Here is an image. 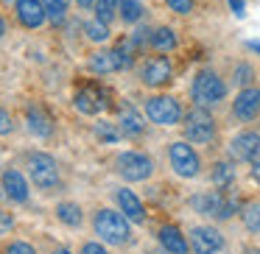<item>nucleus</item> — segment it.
<instances>
[{
    "label": "nucleus",
    "instance_id": "nucleus-22",
    "mask_svg": "<svg viewBox=\"0 0 260 254\" xmlns=\"http://www.w3.org/2000/svg\"><path fill=\"white\" fill-rule=\"evenodd\" d=\"M56 218L62 221L64 226H81V221H84V212H81V207L79 204H73V201H62V204H56Z\"/></svg>",
    "mask_w": 260,
    "mask_h": 254
},
{
    "label": "nucleus",
    "instance_id": "nucleus-1",
    "mask_svg": "<svg viewBox=\"0 0 260 254\" xmlns=\"http://www.w3.org/2000/svg\"><path fill=\"white\" fill-rule=\"evenodd\" d=\"M129 224L132 221L120 209L101 207L92 215V232L104 243H109V246H126V243H132V226Z\"/></svg>",
    "mask_w": 260,
    "mask_h": 254
},
{
    "label": "nucleus",
    "instance_id": "nucleus-12",
    "mask_svg": "<svg viewBox=\"0 0 260 254\" xmlns=\"http://www.w3.org/2000/svg\"><path fill=\"white\" fill-rule=\"evenodd\" d=\"M226 148H230V157L235 162H260V131H238Z\"/></svg>",
    "mask_w": 260,
    "mask_h": 254
},
{
    "label": "nucleus",
    "instance_id": "nucleus-21",
    "mask_svg": "<svg viewBox=\"0 0 260 254\" xmlns=\"http://www.w3.org/2000/svg\"><path fill=\"white\" fill-rule=\"evenodd\" d=\"M148 45L154 48V51H159V53H165V51H174L176 48V31L174 28H154V31H148Z\"/></svg>",
    "mask_w": 260,
    "mask_h": 254
},
{
    "label": "nucleus",
    "instance_id": "nucleus-4",
    "mask_svg": "<svg viewBox=\"0 0 260 254\" xmlns=\"http://www.w3.org/2000/svg\"><path fill=\"white\" fill-rule=\"evenodd\" d=\"M182 131H185V140L193 146H213L215 137H218V123H215L210 109L193 106L182 118Z\"/></svg>",
    "mask_w": 260,
    "mask_h": 254
},
{
    "label": "nucleus",
    "instance_id": "nucleus-9",
    "mask_svg": "<svg viewBox=\"0 0 260 254\" xmlns=\"http://www.w3.org/2000/svg\"><path fill=\"white\" fill-rule=\"evenodd\" d=\"M187 243H190V254H221L226 246L224 235L218 226L199 224L187 232Z\"/></svg>",
    "mask_w": 260,
    "mask_h": 254
},
{
    "label": "nucleus",
    "instance_id": "nucleus-8",
    "mask_svg": "<svg viewBox=\"0 0 260 254\" xmlns=\"http://www.w3.org/2000/svg\"><path fill=\"white\" fill-rule=\"evenodd\" d=\"M115 170L126 182H146L154 176V159L143 151H123L115 159Z\"/></svg>",
    "mask_w": 260,
    "mask_h": 254
},
{
    "label": "nucleus",
    "instance_id": "nucleus-30",
    "mask_svg": "<svg viewBox=\"0 0 260 254\" xmlns=\"http://www.w3.org/2000/svg\"><path fill=\"white\" fill-rule=\"evenodd\" d=\"M252 79H254L252 67H249L246 62H241V64L235 67V84H241V87H249V84H252Z\"/></svg>",
    "mask_w": 260,
    "mask_h": 254
},
{
    "label": "nucleus",
    "instance_id": "nucleus-10",
    "mask_svg": "<svg viewBox=\"0 0 260 254\" xmlns=\"http://www.w3.org/2000/svg\"><path fill=\"white\" fill-rule=\"evenodd\" d=\"M140 84L151 87V90H162L174 81V64L168 56H148L140 64Z\"/></svg>",
    "mask_w": 260,
    "mask_h": 254
},
{
    "label": "nucleus",
    "instance_id": "nucleus-33",
    "mask_svg": "<svg viewBox=\"0 0 260 254\" xmlns=\"http://www.w3.org/2000/svg\"><path fill=\"white\" fill-rule=\"evenodd\" d=\"M171 6V12H176V14H190L193 12V0H165Z\"/></svg>",
    "mask_w": 260,
    "mask_h": 254
},
{
    "label": "nucleus",
    "instance_id": "nucleus-25",
    "mask_svg": "<svg viewBox=\"0 0 260 254\" xmlns=\"http://www.w3.org/2000/svg\"><path fill=\"white\" fill-rule=\"evenodd\" d=\"M42 6H45V14L53 25H62L64 17H68L70 0H42Z\"/></svg>",
    "mask_w": 260,
    "mask_h": 254
},
{
    "label": "nucleus",
    "instance_id": "nucleus-3",
    "mask_svg": "<svg viewBox=\"0 0 260 254\" xmlns=\"http://www.w3.org/2000/svg\"><path fill=\"white\" fill-rule=\"evenodd\" d=\"M190 207L193 212L204 215V218H213V221H230L232 215L238 212V201L224 190H202L190 198Z\"/></svg>",
    "mask_w": 260,
    "mask_h": 254
},
{
    "label": "nucleus",
    "instance_id": "nucleus-32",
    "mask_svg": "<svg viewBox=\"0 0 260 254\" xmlns=\"http://www.w3.org/2000/svg\"><path fill=\"white\" fill-rule=\"evenodd\" d=\"M12 131H14V120H12V115H9L6 109L0 106V137L12 134Z\"/></svg>",
    "mask_w": 260,
    "mask_h": 254
},
{
    "label": "nucleus",
    "instance_id": "nucleus-28",
    "mask_svg": "<svg viewBox=\"0 0 260 254\" xmlns=\"http://www.w3.org/2000/svg\"><path fill=\"white\" fill-rule=\"evenodd\" d=\"M84 34H87V40H92V42H107L109 40V28L101 20H90V23L84 25Z\"/></svg>",
    "mask_w": 260,
    "mask_h": 254
},
{
    "label": "nucleus",
    "instance_id": "nucleus-18",
    "mask_svg": "<svg viewBox=\"0 0 260 254\" xmlns=\"http://www.w3.org/2000/svg\"><path fill=\"white\" fill-rule=\"evenodd\" d=\"M25 126L34 137H51L53 134V120L42 106H28L25 109Z\"/></svg>",
    "mask_w": 260,
    "mask_h": 254
},
{
    "label": "nucleus",
    "instance_id": "nucleus-7",
    "mask_svg": "<svg viewBox=\"0 0 260 254\" xmlns=\"http://www.w3.org/2000/svg\"><path fill=\"white\" fill-rule=\"evenodd\" d=\"M28 176H31V182H34V187L37 190H45V193H51V190H56L59 187V165H56V159L51 157V154H42V151H37V154H28Z\"/></svg>",
    "mask_w": 260,
    "mask_h": 254
},
{
    "label": "nucleus",
    "instance_id": "nucleus-2",
    "mask_svg": "<svg viewBox=\"0 0 260 254\" xmlns=\"http://www.w3.org/2000/svg\"><path fill=\"white\" fill-rule=\"evenodd\" d=\"M226 95V84L213 67H202L190 81V98L196 106H204V109H213L224 101Z\"/></svg>",
    "mask_w": 260,
    "mask_h": 254
},
{
    "label": "nucleus",
    "instance_id": "nucleus-16",
    "mask_svg": "<svg viewBox=\"0 0 260 254\" xmlns=\"http://www.w3.org/2000/svg\"><path fill=\"white\" fill-rule=\"evenodd\" d=\"M112 196H115V204L120 207V212H123L132 224H146V207H143V201L135 193L126 190V187H118Z\"/></svg>",
    "mask_w": 260,
    "mask_h": 254
},
{
    "label": "nucleus",
    "instance_id": "nucleus-27",
    "mask_svg": "<svg viewBox=\"0 0 260 254\" xmlns=\"http://www.w3.org/2000/svg\"><path fill=\"white\" fill-rule=\"evenodd\" d=\"M118 3L120 0H95V20H101V23H112L115 14H118Z\"/></svg>",
    "mask_w": 260,
    "mask_h": 254
},
{
    "label": "nucleus",
    "instance_id": "nucleus-37",
    "mask_svg": "<svg viewBox=\"0 0 260 254\" xmlns=\"http://www.w3.org/2000/svg\"><path fill=\"white\" fill-rule=\"evenodd\" d=\"M76 3H79L81 9H92V6H95V0H76Z\"/></svg>",
    "mask_w": 260,
    "mask_h": 254
},
{
    "label": "nucleus",
    "instance_id": "nucleus-38",
    "mask_svg": "<svg viewBox=\"0 0 260 254\" xmlns=\"http://www.w3.org/2000/svg\"><path fill=\"white\" fill-rule=\"evenodd\" d=\"M232 3V9H235V12H243V0H230Z\"/></svg>",
    "mask_w": 260,
    "mask_h": 254
},
{
    "label": "nucleus",
    "instance_id": "nucleus-20",
    "mask_svg": "<svg viewBox=\"0 0 260 254\" xmlns=\"http://www.w3.org/2000/svg\"><path fill=\"white\" fill-rule=\"evenodd\" d=\"M76 109H79L81 115H98L104 109V101H101V95H98L95 90L84 87V90L76 92Z\"/></svg>",
    "mask_w": 260,
    "mask_h": 254
},
{
    "label": "nucleus",
    "instance_id": "nucleus-23",
    "mask_svg": "<svg viewBox=\"0 0 260 254\" xmlns=\"http://www.w3.org/2000/svg\"><path fill=\"white\" fill-rule=\"evenodd\" d=\"M210 182H213L215 187H230L232 182H235V165L232 162H215L213 170H210Z\"/></svg>",
    "mask_w": 260,
    "mask_h": 254
},
{
    "label": "nucleus",
    "instance_id": "nucleus-36",
    "mask_svg": "<svg viewBox=\"0 0 260 254\" xmlns=\"http://www.w3.org/2000/svg\"><path fill=\"white\" fill-rule=\"evenodd\" d=\"M252 179L260 185V162H252Z\"/></svg>",
    "mask_w": 260,
    "mask_h": 254
},
{
    "label": "nucleus",
    "instance_id": "nucleus-39",
    "mask_svg": "<svg viewBox=\"0 0 260 254\" xmlns=\"http://www.w3.org/2000/svg\"><path fill=\"white\" fill-rule=\"evenodd\" d=\"M243 254H260V246H249V248H246V251H243Z\"/></svg>",
    "mask_w": 260,
    "mask_h": 254
},
{
    "label": "nucleus",
    "instance_id": "nucleus-11",
    "mask_svg": "<svg viewBox=\"0 0 260 254\" xmlns=\"http://www.w3.org/2000/svg\"><path fill=\"white\" fill-rule=\"evenodd\" d=\"M132 64V51L120 42L115 51H98L90 56V70L98 76H107V73H118V70H126Z\"/></svg>",
    "mask_w": 260,
    "mask_h": 254
},
{
    "label": "nucleus",
    "instance_id": "nucleus-26",
    "mask_svg": "<svg viewBox=\"0 0 260 254\" xmlns=\"http://www.w3.org/2000/svg\"><path fill=\"white\" fill-rule=\"evenodd\" d=\"M118 12H120V20L123 23H140V17H143V3L140 0H120L118 3Z\"/></svg>",
    "mask_w": 260,
    "mask_h": 254
},
{
    "label": "nucleus",
    "instance_id": "nucleus-35",
    "mask_svg": "<svg viewBox=\"0 0 260 254\" xmlns=\"http://www.w3.org/2000/svg\"><path fill=\"white\" fill-rule=\"evenodd\" d=\"M81 254H109V251L101 246V243H92L90 240V243H84V246H81Z\"/></svg>",
    "mask_w": 260,
    "mask_h": 254
},
{
    "label": "nucleus",
    "instance_id": "nucleus-41",
    "mask_svg": "<svg viewBox=\"0 0 260 254\" xmlns=\"http://www.w3.org/2000/svg\"><path fill=\"white\" fill-rule=\"evenodd\" d=\"M53 254H70V251H68V248H56Z\"/></svg>",
    "mask_w": 260,
    "mask_h": 254
},
{
    "label": "nucleus",
    "instance_id": "nucleus-34",
    "mask_svg": "<svg viewBox=\"0 0 260 254\" xmlns=\"http://www.w3.org/2000/svg\"><path fill=\"white\" fill-rule=\"evenodd\" d=\"M12 229H14V215L0 207V235H9Z\"/></svg>",
    "mask_w": 260,
    "mask_h": 254
},
{
    "label": "nucleus",
    "instance_id": "nucleus-6",
    "mask_svg": "<svg viewBox=\"0 0 260 254\" xmlns=\"http://www.w3.org/2000/svg\"><path fill=\"white\" fill-rule=\"evenodd\" d=\"M165 154H168L171 170H174L176 176H182V179H196V176L202 173V154L193 148V142L174 140V142H168Z\"/></svg>",
    "mask_w": 260,
    "mask_h": 254
},
{
    "label": "nucleus",
    "instance_id": "nucleus-29",
    "mask_svg": "<svg viewBox=\"0 0 260 254\" xmlns=\"http://www.w3.org/2000/svg\"><path fill=\"white\" fill-rule=\"evenodd\" d=\"M95 137L104 142H118L120 137H123V131H120V126L115 129V123H107V120H101V123L95 126Z\"/></svg>",
    "mask_w": 260,
    "mask_h": 254
},
{
    "label": "nucleus",
    "instance_id": "nucleus-5",
    "mask_svg": "<svg viewBox=\"0 0 260 254\" xmlns=\"http://www.w3.org/2000/svg\"><path fill=\"white\" fill-rule=\"evenodd\" d=\"M143 115L154 126H182L185 109H182L179 98L174 95H151L143 103Z\"/></svg>",
    "mask_w": 260,
    "mask_h": 254
},
{
    "label": "nucleus",
    "instance_id": "nucleus-17",
    "mask_svg": "<svg viewBox=\"0 0 260 254\" xmlns=\"http://www.w3.org/2000/svg\"><path fill=\"white\" fill-rule=\"evenodd\" d=\"M14 12H17V20L25 28H40L48 20L42 0H17V3H14Z\"/></svg>",
    "mask_w": 260,
    "mask_h": 254
},
{
    "label": "nucleus",
    "instance_id": "nucleus-19",
    "mask_svg": "<svg viewBox=\"0 0 260 254\" xmlns=\"http://www.w3.org/2000/svg\"><path fill=\"white\" fill-rule=\"evenodd\" d=\"M118 126H120V131H123L126 137H140L143 131H146V120H143V115L137 112L135 106H129V103H123V106H120Z\"/></svg>",
    "mask_w": 260,
    "mask_h": 254
},
{
    "label": "nucleus",
    "instance_id": "nucleus-15",
    "mask_svg": "<svg viewBox=\"0 0 260 254\" xmlns=\"http://www.w3.org/2000/svg\"><path fill=\"white\" fill-rule=\"evenodd\" d=\"M0 185H3L6 198H12V201H17V204H25V201H28L31 190H28V182H25V176L20 173V170H14V168L3 170V176H0Z\"/></svg>",
    "mask_w": 260,
    "mask_h": 254
},
{
    "label": "nucleus",
    "instance_id": "nucleus-31",
    "mask_svg": "<svg viewBox=\"0 0 260 254\" xmlns=\"http://www.w3.org/2000/svg\"><path fill=\"white\" fill-rule=\"evenodd\" d=\"M6 254H37V248L31 243H23V240H14L6 246Z\"/></svg>",
    "mask_w": 260,
    "mask_h": 254
},
{
    "label": "nucleus",
    "instance_id": "nucleus-40",
    "mask_svg": "<svg viewBox=\"0 0 260 254\" xmlns=\"http://www.w3.org/2000/svg\"><path fill=\"white\" fill-rule=\"evenodd\" d=\"M6 34V25H3V20H0V37Z\"/></svg>",
    "mask_w": 260,
    "mask_h": 254
},
{
    "label": "nucleus",
    "instance_id": "nucleus-24",
    "mask_svg": "<svg viewBox=\"0 0 260 254\" xmlns=\"http://www.w3.org/2000/svg\"><path fill=\"white\" fill-rule=\"evenodd\" d=\"M241 221L249 232L260 235V201H249L241 207Z\"/></svg>",
    "mask_w": 260,
    "mask_h": 254
},
{
    "label": "nucleus",
    "instance_id": "nucleus-13",
    "mask_svg": "<svg viewBox=\"0 0 260 254\" xmlns=\"http://www.w3.org/2000/svg\"><path fill=\"white\" fill-rule=\"evenodd\" d=\"M232 118L238 123H252L260 118V87H243L232 101Z\"/></svg>",
    "mask_w": 260,
    "mask_h": 254
},
{
    "label": "nucleus",
    "instance_id": "nucleus-14",
    "mask_svg": "<svg viewBox=\"0 0 260 254\" xmlns=\"http://www.w3.org/2000/svg\"><path fill=\"white\" fill-rule=\"evenodd\" d=\"M157 240L162 246V251L168 254H190V243H187V235H182L179 226L174 224H162L157 229Z\"/></svg>",
    "mask_w": 260,
    "mask_h": 254
}]
</instances>
